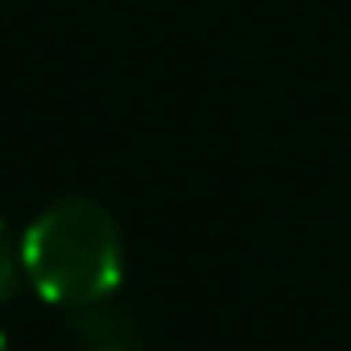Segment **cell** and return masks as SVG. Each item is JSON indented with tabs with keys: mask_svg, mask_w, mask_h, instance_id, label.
I'll return each mask as SVG.
<instances>
[{
	"mask_svg": "<svg viewBox=\"0 0 351 351\" xmlns=\"http://www.w3.org/2000/svg\"><path fill=\"white\" fill-rule=\"evenodd\" d=\"M21 265L34 289L54 306L79 310L104 302L124 273L120 223L95 199H58L25 228Z\"/></svg>",
	"mask_w": 351,
	"mask_h": 351,
	"instance_id": "1",
	"label": "cell"
},
{
	"mask_svg": "<svg viewBox=\"0 0 351 351\" xmlns=\"http://www.w3.org/2000/svg\"><path fill=\"white\" fill-rule=\"evenodd\" d=\"M71 335L79 351H141V330L128 310L104 302L79 306L71 318Z\"/></svg>",
	"mask_w": 351,
	"mask_h": 351,
	"instance_id": "2",
	"label": "cell"
},
{
	"mask_svg": "<svg viewBox=\"0 0 351 351\" xmlns=\"http://www.w3.org/2000/svg\"><path fill=\"white\" fill-rule=\"evenodd\" d=\"M13 281H17V252H13V244H9L5 223H0V298L13 289Z\"/></svg>",
	"mask_w": 351,
	"mask_h": 351,
	"instance_id": "3",
	"label": "cell"
},
{
	"mask_svg": "<svg viewBox=\"0 0 351 351\" xmlns=\"http://www.w3.org/2000/svg\"><path fill=\"white\" fill-rule=\"evenodd\" d=\"M0 351H9V339H5V330H0Z\"/></svg>",
	"mask_w": 351,
	"mask_h": 351,
	"instance_id": "4",
	"label": "cell"
}]
</instances>
